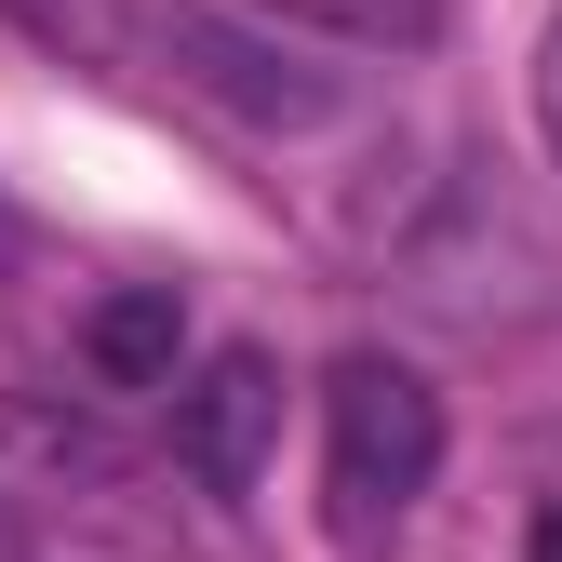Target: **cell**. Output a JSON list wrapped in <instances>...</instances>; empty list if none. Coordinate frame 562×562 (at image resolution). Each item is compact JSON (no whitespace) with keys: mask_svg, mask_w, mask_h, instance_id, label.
Wrapping results in <instances>:
<instances>
[{"mask_svg":"<svg viewBox=\"0 0 562 562\" xmlns=\"http://www.w3.org/2000/svg\"><path fill=\"white\" fill-rule=\"evenodd\" d=\"M27 14H54V0H27Z\"/></svg>","mask_w":562,"mask_h":562,"instance_id":"obj_8","label":"cell"},{"mask_svg":"<svg viewBox=\"0 0 562 562\" xmlns=\"http://www.w3.org/2000/svg\"><path fill=\"white\" fill-rule=\"evenodd\" d=\"M536 134H549V161H562V14L536 27Z\"/></svg>","mask_w":562,"mask_h":562,"instance_id":"obj_5","label":"cell"},{"mask_svg":"<svg viewBox=\"0 0 562 562\" xmlns=\"http://www.w3.org/2000/svg\"><path fill=\"white\" fill-rule=\"evenodd\" d=\"M14 255H27V228H14V201H0V268H14Z\"/></svg>","mask_w":562,"mask_h":562,"instance_id":"obj_7","label":"cell"},{"mask_svg":"<svg viewBox=\"0 0 562 562\" xmlns=\"http://www.w3.org/2000/svg\"><path fill=\"white\" fill-rule=\"evenodd\" d=\"M522 562H562V496L536 509V536H522Z\"/></svg>","mask_w":562,"mask_h":562,"instance_id":"obj_6","label":"cell"},{"mask_svg":"<svg viewBox=\"0 0 562 562\" xmlns=\"http://www.w3.org/2000/svg\"><path fill=\"white\" fill-rule=\"evenodd\" d=\"M81 362H94V389H175V362H188V295H175V281H121V295H94L81 308Z\"/></svg>","mask_w":562,"mask_h":562,"instance_id":"obj_4","label":"cell"},{"mask_svg":"<svg viewBox=\"0 0 562 562\" xmlns=\"http://www.w3.org/2000/svg\"><path fill=\"white\" fill-rule=\"evenodd\" d=\"M161 67H175L188 94H215L228 121H255V134H322V121L348 108L335 67H308L295 41H268V27L215 14V0H175V14H161Z\"/></svg>","mask_w":562,"mask_h":562,"instance_id":"obj_2","label":"cell"},{"mask_svg":"<svg viewBox=\"0 0 562 562\" xmlns=\"http://www.w3.org/2000/svg\"><path fill=\"white\" fill-rule=\"evenodd\" d=\"M175 456L201 496H255L268 456H281V362L268 348H215L188 389H175Z\"/></svg>","mask_w":562,"mask_h":562,"instance_id":"obj_3","label":"cell"},{"mask_svg":"<svg viewBox=\"0 0 562 562\" xmlns=\"http://www.w3.org/2000/svg\"><path fill=\"white\" fill-rule=\"evenodd\" d=\"M442 482V389L389 362V348H348L322 375V496H335V536L375 549L415 496Z\"/></svg>","mask_w":562,"mask_h":562,"instance_id":"obj_1","label":"cell"}]
</instances>
